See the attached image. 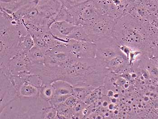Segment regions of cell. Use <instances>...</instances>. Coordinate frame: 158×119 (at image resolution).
Returning a JSON list of instances; mask_svg holds the SVG:
<instances>
[{
    "mask_svg": "<svg viewBox=\"0 0 158 119\" xmlns=\"http://www.w3.org/2000/svg\"><path fill=\"white\" fill-rule=\"evenodd\" d=\"M62 2V4L65 5L66 7H69L73 5L69 0H60Z\"/></svg>",
    "mask_w": 158,
    "mask_h": 119,
    "instance_id": "28",
    "label": "cell"
},
{
    "mask_svg": "<svg viewBox=\"0 0 158 119\" xmlns=\"http://www.w3.org/2000/svg\"><path fill=\"white\" fill-rule=\"evenodd\" d=\"M118 20L108 15H101L89 26H84L92 42L104 37H113V32Z\"/></svg>",
    "mask_w": 158,
    "mask_h": 119,
    "instance_id": "6",
    "label": "cell"
},
{
    "mask_svg": "<svg viewBox=\"0 0 158 119\" xmlns=\"http://www.w3.org/2000/svg\"><path fill=\"white\" fill-rule=\"evenodd\" d=\"M93 1L101 14L110 16L113 9L112 0H93Z\"/></svg>",
    "mask_w": 158,
    "mask_h": 119,
    "instance_id": "20",
    "label": "cell"
},
{
    "mask_svg": "<svg viewBox=\"0 0 158 119\" xmlns=\"http://www.w3.org/2000/svg\"><path fill=\"white\" fill-rule=\"evenodd\" d=\"M68 18V11L67 7L62 4L61 8L56 16L55 21H67Z\"/></svg>",
    "mask_w": 158,
    "mask_h": 119,
    "instance_id": "24",
    "label": "cell"
},
{
    "mask_svg": "<svg viewBox=\"0 0 158 119\" xmlns=\"http://www.w3.org/2000/svg\"><path fill=\"white\" fill-rule=\"evenodd\" d=\"M113 37L120 44L146 53L150 47V40L142 23L131 15L125 14L116 22Z\"/></svg>",
    "mask_w": 158,
    "mask_h": 119,
    "instance_id": "2",
    "label": "cell"
},
{
    "mask_svg": "<svg viewBox=\"0 0 158 119\" xmlns=\"http://www.w3.org/2000/svg\"><path fill=\"white\" fill-rule=\"evenodd\" d=\"M45 50L35 45L28 53L26 58L29 65L33 64H44L46 53Z\"/></svg>",
    "mask_w": 158,
    "mask_h": 119,
    "instance_id": "14",
    "label": "cell"
},
{
    "mask_svg": "<svg viewBox=\"0 0 158 119\" xmlns=\"http://www.w3.org/2000/svg\"><path fill=\"white\" fill-rule=\"evenodd\" d=\"M67 38L80 41L92 42L85 27L82 25H76L73 32Z\"/></svg>",
    "mask_w": 158,
    "mask_h": 119,
    "instance_id": "17",
    "label": "cell"
},
{
    "mask_svg": "<svg viewBox=\"0 0 158 119\" xmlns=\"http://www.w3.org/2000/svg\"><path fill=\"white\" fill-rule=\"evenodd\" d=\"M0 51L1 63L6 64L8 60L18 53V46L21 36L17 25L12 19L1 15Z\"/></svg>",
    "mask_w": 158,
    "mask_h": 119,
    "instance_id": "4",
    "label": "cell"
},
{
    "mask_svg": "<svg viewBox=\"0 0 158 119\" xmlns=\"http://www.w3.org/2000/svg\"><path fill=\"white\" fill-rule=\"evenodd\" d=\"M81 101L78 98H77L74 96L72 95L69 96L65 100L63 104L67 107L73 108L75 107L78 102Z\"/></svg>",
    "mask_w": 158,
    "mask_h": 119,
    "instance_id": "25",
    "label": "cell"
},
{
    "mask_svg": "<svg viewBox=\"0 0 158 119\" xmlns=\"http://www.w3.org/2000/svg\"><path fill=\"white\" fill-rule=\"evenodd\" d=\"M126 14L131 15L141 23H143L147 21L150 14L143 5L140 4L132 8Z\"/></svg>",
    "mask_w": 158,
    "mask_h": 119,
    "instance_id": "18",
    "label": "cell"
},
{
    "mask_svg": "<svg viewBox=\"0 0 158 119\" xmlns=\"http://www.w3.org/2000/svg\"><path fill=\"white\" fill-rule=\"evenodd\" d=\"M105 90L103 86L94 89L89 95L84 100V102L88 107L96 102L98 100H100L104 94Z\"/></svg>",
    "mask_w": 158,
    "mask_h": 119,
    "instance_id": "19",
    "label": "cell"
},
{
    "mask_svg": "<svg viewBox=\"0 0 158 119\" xmlns=\"http://www.w3.org/2000/svg\"><path fill=\"white\" fill-rule=\"evenodd\" d=\"M53 95L54 90L52 84H43L40 87V96L43 99L49 102Z\"/></svg>",
    "mask_w": 158,
    "mask_h": 119,
    "instance_id": "22",
    "label": "cell"
},
{
    "mask_svg": "<svg viewBox=\"0 0 158 119\" xmlns=\"http://www.w3.org/2000/svg\"><path fill=\"white\" fill-rule=\"evenodd\" d=\"M69 1L73 4H75L82 2L87 1V0H69Z\"/></svg>",
    "mask_w": 158,
    "mask_h": 119,
    "instance_id": "29",
    "label": "cell"
},
{
    "mask_svg": "<svg viewBox=\"0 0 158 119\" xmlns=\"http://www.w3.org/2000/svg\"><path fill=\"white\" fill-rule=\"evenodd\" d=\"M143 6L150 14L156 15L158 13L157 0H143Z\"/></svg>",
    "mask_w": 158,
    "mask_h": 119,
    "instance_id": "23",
    "label": "cell"
},
{
    "mask_svg": "<svg viewBox=\"0 0 158 119\" xmlns=\"http://www.w3.org/2000/svg\"><path fill=\"white\" fill-rule=\"evenodd\" d=\"M67 47L70 53L79 59L96 57V45L94 43L70 39Z\"/></svg>",
    "mask_w": 158,
    "mask_h": 119,
    "instance_id": "8",
    "label": "cell"
},
{
    "mask_svg": "<svg viewBox=\"0 0 158 119\" xmlns=\"http://www.w3.org/2000/svg\"><path fill=\"white\" fill-rule=\"evenodd\" d=\"M110 70L96 58L79 59L71 68L64 69L62 80L73 87L104 85Z\"/></svg>",
    "mask_w": 158,
    "mask_h": 119,
    "instance_id": "1",
    "label": "cell"
},
{
    "mask_svg": "<svg viewBox=\"0 0 158 119\" xmlns=\"http://www.w3.org/2000/svg\"><path fill=\"white\" fill-rule=\"evenodd\" d=\"M152 54V55L158 56V44H157L156 46L155 47V48L152 51V52L149 53V54Z\"/></svg>",
    "mask_w": 158,
    "mask_h": 119,
    "instance_id": "27",
    "label": "cell"
},
{
    "mask_svg": "<svg viewBox=\"0 0 158 119\" xmlns=\"http://www.w3.org/2000/svg\"><path fill=\"white\" fill-rule=\"evenodd\" d=\"M95 58L101 62L103 66L105 63L116 57L124 55L120 49V44L113 37L100 38L95 42Z\"/></svg>",
    "mask_w": 158,
    "mask_h": 119,
    "instance_id": "7",
    "label": "cell"
},
{
    "mask_svg": "<svg viewBox=\"0 0 158 119\" xmlns=\"http://www.w3.org/2000/svg\"><path fill=\"white\" fill-rule=\"evenodd\" d=\"M35 45L34 39L30 33L20 36L18 44V53L26 54Z\"/></svg>",
    "mask_w": 158,
    "mask_h": 119,
    "instance_id": "15",
    "label": "cell"
},
{
    "mask_svg": "<svg viewBox=\"0 0 158 119\" xmlns=\"http://www.w3.org/2000/svg\"><path fill=\"white\" fill-rule=\"evenodd\" d=\"M76 25L67 21H55L51 25L50 29L56 30L62 36L67 37L70 35Z\"/></svg>",
    "mask_w": 158,
    "mask_h": 119,
    "instance_id": "16",
    "label": "cell"
},
{
    "mask_svg": "<svg viewBox=\"0 0 158 119\" xmlns=\"http://www.w3.org/2000/svg\"><path fill=\"white\" fill-rule=\"evenodd\" d=\"M3 64V63H2ZM10 72L15 75H18L21 73L28 71V60L26 54L18 53L16 55L8 60L6 64Z\"/></svg>",
    "mask_w": 158,
    "mask_h": 119,
    "instance_id": "11",
    "label": "cell"
},
{
    "mask_svg": "<svg viewBox=\"0 0 158 119\" xmlns=\"http://www.w3.org/2000/svg\"><path fill=\"white\" fill-rule=\"evenodd\" d=\"M40 87L29 83L24 81L19 90L18 97L35 98L40 96Z\"/></svg>",
    "mask_w": 158,
    "mask_h": 119,
    "instance_id": "13",
    "label": "cell"
},
{
    "mask_svg": "<svg viewBox=\"0 0 158 119\" xmlns=\"http://www.w3.org/2000/svg\"><path fill=\"white\" fill-rule=\"evenodd\" d=\"M52 106L47 100L37 98L17 97L5 107L1 113L2 119H44V113Z\"/></svg>",
    "mask_w": 158,
    "mask_h": 119,
    "instance_id": "3",
    "label": "cell"
},
{
    "mask_svg": "<svg viewBox=\"0 0 158 119\" xmlns=\"http://www.w3.org/2000/svg\"><path fill=\"white\" fill-rule=\"evenodd\" d=\"M32 1L33 0H0L1 10L12 15Z\"/></svg>",
    "mask_w": 158,
    "mask_h": 119,
    "instance_id": "12",
    "label": "cell"
},
{
    "mask_svg": "<svg viewBox=\"0 0 158 119\" xmlns=\"http://www.w3.org/2000/svg\"><path fill=\"white\" fill-rule=\"evenodd\" d=\"M126 2L127 6L125 14H126L131 8L134 7L135 6L140 4L142 5L143 0H126Z\"/></svg>",
    "mask_w": 158,
    "mask_h": 119,
    "instance_id": "26",
    "label": "cell"
},
{
    "mask_svg": "<svg viewBox=\"0 0 158 119\" xmlns=\"http://www.w3.org/2000/svg\"><path fill=\"white\" fill-rule=\"evenodd\" d=\"M51 84L54 90V95L49 102L55 108L63 103L69 96L73 95V87L67 82L58 80L53 82Z\"/></svg>",
    "mask_w": 158,
    "mask_h": 119,
    "instance_id": "9",
    "label": "cell"
},
{
    "mask_svg": "<svg viewBox=\"0 0 158 119\" xmlns=\"http://www.w3.org/2000/svg\"><path fill=\"white\" fill-rule=\"evenodd\" d=\"M95 88L91 86L73 87V95L83 101Z\"/></svg>",
    "mask_w": 158,
    "mask_h": 119,
    "instance_id": "21",
    "label": "cell"
},
{
    "mask_svg": "<svg viewBox=\"0 0 158 119\" xmlns=\"http://www.w3.org/2000/svg\"><path fill=\"white\" fill-rule=\"evenodd\" d=\"M67 8V21L75 25L89 26L102 15L94 4L93 0H87L75 4Z\"/></svg>",
    "mask_w": 158,
    "mask_h": 119,
    "instance_id": "5",
    "label": "cell"
},
{
    "mask_svg": "<svg viewBox=\"0 0 158 119\" xmlns=\"http://www.w3.org/2000/svg\"><path fill=\"white\" fill-rule=\"evenodd\" d=\"M18 97V92L10 80L4 74L1 73L0 113L11 101Z\"/></svg>",
    "mask_w": 158,
    "mask_h": 119,
    "instance_id": "10",
    "label": "cell"
}]
</instances>
